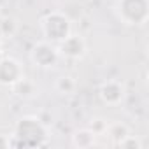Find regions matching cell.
<instances>
[{"label":"cell","mask_w":149,"mask_h":149,"mask_svg":"<svg viewBox=\"0 0 149 149\" xmlns=\"http://www.w3.org/2000/svg\"><path fill=\"white\" fill-rule=\"evenodd\" d=\"M46 142H47V126L40 118L25 116L16 123L11 146L39 147V146H46Z\"/></svg>","instance_id":"6da1fadb"},{"label":"cell","mask_w":149,"mask_h":149,"mask_svg":"<svg viewBox=\"0 0 149 149\" xmlns=\"http://www.w3.org/2000/svg\"><path fill=\"white\" fill-rule=\"evenodd\" d=\"M40 30H42V35L46 37V40L58 44L67 35L72 33V21L67 14H63L60 11L47 13L46 16L40 18Z\"/></svg>","instance_id":"7a4b0ae2"},{"label":"cell","mask_w":149,"mask_h":149,"mask_svg":"<svg viewBox=\"0 0 149 149\" xmlns=\"http://www.w3.org/2000/svg\"><path fill=\"white\" fill-rule=\"evenodd\" d=\"M116 14L125 25L140 26L147 21L149 4L147 0H118Z\"/></svg>","instance_id":"3957f363"},{"label":"cell","mask_w":149,"mask_h":149,"mask_svg":"<svg viewBox=\"0 0 149 149\" xmlns=\"http://www.w3.org/2000/svg\"><path fill=\"white\" fill-rule=\"evenodd\" d=\"M60 53L58 47L49 40H39L30 49V61L39 68H53L58 65Z\"/></svg>","instance_id":"277c9868"},{"label":"cell","mask_w":149,"mask_h":149,"mask_svg":"<svg viewBox=\"0 0 149 149\" xmlns=\"http://www.w3.org/2000/svg\"><path fill=\"white\" fill-rule=\"evenodd\" d=\"M58 53L61 58L67 60H83L88 53V46L83 35L79 33H70L61 42H58Z\"/></svg>","instance_id":"5b68a950"},{"label":"cell","mask_w":149,"mask_h":149,"mask_svg":"<svg viewBox=\"0 0 149 149\" xmlns=\"http://www.w3.org/2000/svg\"><path fill=\"white\" fill-rule=\"evenodd\" d=\"M98 97L105 105H119L126 98V88L121 81L107 79L98 86Z\"/></svg>","instance_id":"8992f818"},{"label":"cell","mask_w":149,"mask_h":149,"mask_svg":"<svg viewBox=\"0 0 149 149\" xmlns=\"http://www.w3.org/2000/svg\"><path fill=\"white\" fill-rule=\"evenodd\" d=\"M25 76L23 65L13 56L0 58V86H11Z\"/></svg>","instance_id":"52a82bcc"},{"label":"cell","mask_w":149,"mask_h":149,"mask_svg":"<svg viewBox=\"0 0 149 149\" xmlns=\"http://www.w3.org/2000/svg\"><path fill=\"white\" fill-rule=\"evenodd\" d=\"M9 88H11L13 95L18 97V98H21V100H30V98L37 97V93H39L37 84H35L32 79L25 77V76H23L21 79H18L14 84H11Z\"/></svg>","instance_id":"ba28073f"},{"label":"cell","mask_w":149,"mask_h":149,"mask_svg":"<svg viewBox=\"0 0 149 149\" xmlns=\"http://www.w3.org/2000/svg\"><path fill=\"white\" fill-rule=\"evenodd\" d=\"M95 139H97V135L90 128H81V130H76L72 133L70 142H72L74 147L86 149V147H93L95 146Z\"/></svg>","instance_id":"9c48e42d"},{"label":"cell","mask_w":149,"mask_h":149,"mask_svg":"<svg viewBox=\"0 0 149 149\" xmlns=\"http://www.w3.org/2000/svg\"><path fill=\"white\" fill-rule=\"evenodd\" d=\"M54 90L60 95H72L77 90V83H76V79H74L72 76H60L54 81Z\"/></svg>","instance_id":"30bf717a"},{"label":"cell","mask_w":149,"mask_h":149,"mask_svg":"<svg viewBox=\"0 0 149 149\" xmlns=\"http://www.w3.org/2000/svg\"><path fill=\"white\" fill-rule=\"evenodd\" d=\"M105 133L109 135V139H111L114 144H118L123 137H126V135L132 133V132H130L128 125H125V123H112V125H107Z\"/></svg>","instance_id":"8fae6325"},{"label":"cell","mask_w":149,"mask_h":149,"mask_svg":"<svg viewBox=\"0 0 149 149\" xmlns=\"http://www.w3.org/2000/svg\"><path fill=\"white\" fill-rule=\"evenodd\" d=\"M18 30V23L14 18H4L0 21V35L2 37H14Z\"/></svg>","instance_id":"7c38bea8"},{"label":"cell","mask_w":149,"mask_h":149,"mask_svg":"<svg viewBox=\"0 0 149 149\" xmlns=\"http://www.w3.org/2000/svg\"><path fill=\"white\" fill-rule=\"evenodd\" d=\"M116 146H118V147H125V149H140V147H142V142H140V139H139V137H135V135L128 133V135H126V137H123Z\"/></svg>","instance_id":"4fadbf2b"},{"label":"cell","mask_w":149,"mask_h":149,"mask_svg":"<svg viewBox=\"0 0 149 149\" xmlns=\"http://www.w3.org/2000/svg\"><path fill=\"white\" fill-rule=\"evenodd\" d=\"M90 130L95 135H104L105 130H107V121H104L102 118H95V119L90 121Z\"/></svg>","instance_id":"5bb4252c"},{"label":"cell","mask_w":149,"mask_h":149,"mask_svg":"<svg viewBox=\"0 0 149 149\" xmlns=\"http://www.w3.org/2000/svg\"><path fill=\"white\" fill-rule=\"evenodd\" d=\"M4 147H11V139L7 135H0V149Z\"/></svg>","instance_id":"9a60e30c"},{"label":"cell","mask_w":149,"mask_h":149,"mask_svg":"<svg viewBox=\"0 0 149 149\" xmlns=\"http://www.w3.org/2000/svg\"><path fill=\"white\" fill-rule=\"evenodd\" d=\"M0 9H2V2H0Z\"/></svg>","instance_id":"2e32d148"}]
</instances>
